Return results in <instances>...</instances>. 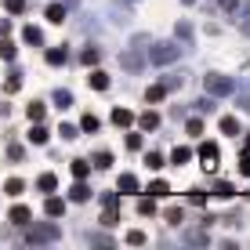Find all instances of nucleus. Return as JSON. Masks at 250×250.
I'll list each match as a JSON object with an SVG mask.
<instances>
[{"mask_svg":"<svg viewBox=\"0 0 250 250\" xmlns=\"http://www.w3.org/2000/svg\"><path fill=\"white\" fill-rule=\"evenodd\" d=\"M113 124L116 127H131L134 124V113H131V109H113Z\"/></svg>","mask_w":250,"mask_h":250,"instance_id":"18","label":"nucleus"},{"mask_svg":"<svg viewBox=\"0 0 250 250\" xmlns=\"http://www.w3.org/2000/svg\"><path fill=\"white\" fill-rule=\"evenodd\" d=\"M239 105H243V109H247V113H250V98H239Z\"/></svg>","mask_w":250,"mask_h":250,"instance_id":"50","label":"nucleus"},{"mask_svg":"<svg viewBox=\"0 0 250 250\" xmlns=\"http://www.w3.org/2000/svg\"><path fill=\"white\" fill-rule=\"evenodd\" d=\"M185 131L192 134V138H196V134H203V120H200V116H192V120L185 124Z\"/></svg>","mask_w":250,"mask_h":250,"instance_id":"39","label":"nucleus"},{"mask_svg":"<svg viewBox=\"0 0 250 250\" xmlns=\"http://www.w3.org/2000/svg\"><path fill=\"white\" fill-rule=\"evenodd\" d=\"M7 33H11V22H7V19H0V37H7Z\"/></svg>","mask_w":250,"mask_h":250,"instance_id":"49","label":"nucleus"},{"mask_svg":"<svg viewBox=\"0 0 250 250\" xmlns=\"http://www.w3.org/2000/svg\"><path fill=\"white\" fill-rule=\"evenodd\" d=\"M218 127H221V134H225V138L239 134V120H236V116H221V120H218Z\"/></svg>","mask_w":250,"mask_h":250,"instance_id":"15","label":"nucleus"},{"mask_svg":"<svg viewBox=\"0 0 250 250\" xmlns=\"http://www.w3.org/2000/svg\"><path fill=\"white\" fill-rule=\"evenodd\" d=\"M145 239H149V236H145V232H142V229H134V232H127V243H131V247H142V243H145Z\"/></svg>","mask_w":250,"mask_h":250,"instance_id":"38","label":"nucleus"},{"mask_svg":"<svg viewBox=\"0 0 250 250\" xmlns=\"http://www.w3.org/2000/svg\"><path fill=\"white\" fill-rule=\"evenodd\" d=\"M188 160H192V149H188V145H178V149L170 152V163H174V167H185Z\"/></svg>","mask_w":250,"mask_h":250,"instance_id":"13","label":"nucleus"},{"mask_svg":"<svg viewBox=\"0 0 250 250\" xmlns=\"http://www.w3.org/2000/svg\"><path fill=\"white\" fill-rule=\"evenodd\" d=\"M218 4L225 7V11H236V7H239V0H218Z\"/></svg>","mask_w":250,"mask_h":250,"instance_id":"48","label":"nucleus"},{"mask_svg":"<svg viewBox=\"0 0 250 250\" xmlns=\"http://www.w3.org/2000/svg\"><path fill=\"white\" fill-rule=\"evenodd\" d=\"M91 243L94 247H113V239H109V236H91Z\"/></svg>","mask_w":250,"mask_h":250,"instance_id":"47","label":"nucleus"},{"mask_svg":"<svg viewBox=\"0 0 250 250\" xmlns=\"http://www.w3.org/2000/svg\"><path fill=\"white\" fill-rule=\"evenodd\" d=\"M65 58H69V55H65V47H55V51H47V65H62Z\"/></svg>","mask_w":250,"mask_h":250,"instance_id":"32","label":"nucleus"},{"mask_svg":"<svg viewBox=\"0 0 250 250\" xmlns=\"http://www.w3.org/2000/svg\"><path fill=\"white\" fill-rule=\"evenodd\" d=\"M120 221V192H105L102 196V225L113 229Z\"/></svg>","mask_w":250,"mask_h":250,"instance_id":"3","label":"nucleus"},{"mask_svg":"<svg viewBox=\"0 0 250 250\" xmlns=\"http://www.w3.org/2000/svg\"><path fill=\"white\" fill-rule=\"evenodd\" d=\"M69 200H73V203H87L91 200V188L83 185V178H76V185L69 188Z\"/></svg>","mask_w":250,"mask_h":250,"instance_id":"9","label":"nucleus"},{"mask_svg":"<svg viewBox=\"0 0 250 250\" xmlns=\"http://www.w3.org/2000/svg\"><path fill=\"white\" fill-rule=\"evenodd\" d=\"M73 105V94L69 91H55V109H69Z\"/></svg>","mask_w":250,"mask_h":250,"instance_id":"34","label":"nucleus"},{"mask_svg":"<svg viewBox=\"0 0 250 250\" xmlns=\"http://www.w3.org/2000/svg\"><path fill=\"white\" fill-rule=\"evenodd\" d=\"M214 196H218V200H232V196H236V188H232L229 182H218V185H214Z\"/></svg>","mask_w":250,"mask_h":250,"instance_id":"30","label":"nucleus"},{"mask_svg":"<svg viewBox=\"0 0 250 250\" xmlns=\"http://www.w3.org/2000/svg\"><path fill=\"white\" fill-rule=\"evenodd\" d=\"M188 4H192V0H188Z\"/></svg>","mask_w":250,"mask_h":250,"instance_id":"52","label":"nucleus"},{"mask_svg":"<svg viewBox=\"0 0 250 250\" xmlns=\"http://www.w3.org/2000/svg\"><path fill=\"white\" fill-rule=\"evenodd\" d=\"M167 98V87H163V83H152L149 91H145V102H163Z\"/></svg>","mask_w":250,"mask_h":250,"instance_id":"26","label":"nucleus"},{"mask_svg":"<svg viewBox=\"0 0 250 250\" xmlns=\"http://www.w3.org/2000/svg\"><path fill=\"white\" fill-rule=\"evenodd\" d=\"M37 188H40V192H55V188H58V178H55V170L40 174V178H37Z\"/></svg>","mask_w":250,"mask_h":250,"instance_id":"14","label":"nucleus"},{"mask_svg":"<svg viewBox=\"0 0 250 250\" xmlns=\"http://www.w3.org/2000/svg\"><path fill=\"white\" fill-rule=\"evenodd\" d=\"M98 62H102V51H98V47L80 51V65H98Z\"/></svg>","mask_w":250,"mask_h":250,"instance_id":"20","label":"nucleus"},{"mask_svg":"<svg viewBox=\"0 0 250 250\" xmlns=\"http://www.w3.org/2000/svg\"><path fill=\"white\" fill-rule=\"evenodd\" d=\"M239 174H243V178H250V149H243V152H239Z\"/></svg>","mask_w":250,"mask_h":250,"instance_id":"37","label":"nucleus"},{"mask_svg":"<svg viewBox=\"0 0 250 250\" xmlns=\"http://www.w3.org/2000/svg\"><path fill=\"white\" fill-rule=\"evenodd\" d=\"M69 170H73V178H87L91 174V163L87 160H73V163H69Z\"/></svg>","mask_w":250,"mask_h":250,"instance_id":"24","label":"nucleus"},{"mask_svg":"<svg viewBox=\"0 0 250 250\" xmlns=\"http://www.w3.org/2000/svg\"><path fill=\"white\" fill-rule=\"evenodd\" d=\"M4 192H7V196H22V192H25V182H22V178H7V182H4Z\"/></svg>","mask_w":250,"mask_h":250,"instance_id":"23","label":"nucleus"},{"mask_svg":"<svg viewBox=\"0 0 250 250\" xmlns=\"http://www.w3.org/2000/svg\"><path fill=\"white\" fill-rule=\"evenodd\" d=\"M174 33H178V37H182V40H192V25H188L185 19L178 22V29H174Z\"/></svg>","mask_w":250,"mask_h":250,"instance_id":"42","label":"nucleus"},{"mask_svg":"<svg viewBox=\"0 0 250 250\" xmlns=\"http://www.w3.org/2000/svg\"><path fill=\"white\" fill-rule=\"evenodd\" d=\"M138 127H142V131H156V127H160V113H152V109L142 113V116H138Z\"/></svg>","mask_w":250,"mask_h":250,"instance_id":"12","label":"nucleus"},{"mask_svg":"<svg viewBox=\"0 0 250 250\" xmlns=\"http://www.w3.org/2000/svg\"><path fill=\"white\" fill-rule=\"evenodd\" d=\"M167 192H170V185H167V182H160V178H156V182L149 185V196H152V200H163Z\"/></svg>","mask_w":250,"mask_h":250,"instance_id":"27","label":"nucleus"},{"mask_svg":"<svg viewBox=\"0 0 250 250\" xmlns=\"http://www.w3.org/2000/svg\"><path fill=\"white\" fill-rule=\"evenodd\" d=\"M247 19H250V4H247ZM247 29H250V22H247Z\"/></svg>","mask_w":250,"mask_h":250,"instance_id":"51","label":"nucleus"},{"mask_svg":"<svg viewBox=\"0 0 250 250\" xmlns=\"http://www.w3.org/2000/svg\"><path fill=\"white\" fill-rule=\"evenodd\" d=\"M19 87H22V73L15 69V73H7V80H4V91H7V94H15Z\"/></svg>","mask_w":250,"mask_h":250,"instance_id":"25","label":"nucleus"},{"mask_svg":"<svg viewBox=\"0 0 250 250\" xmlns=\"http://www.w3.org/2000/svg\"><path fill=\"white\" fill-rule=\"evenodd\" d=\"M47 138H51V131H47V127H40V124H33V131H29V142H33V145H44V142H47Z\"/></svg>","mask_w":250,"mask_h":250,"instance_id":"22","label":"nucleus"},{"mask_svg":"<svg viewBox=\"0 0 250 250\" xmlns=\"http://www.w3.org/2000/svg\"><path fill=\"white\" fill-rule=\"evenodd\" d=\"M22 229H25V243H29V247H40V243H55V239H62V229L51 225V221H47V225H33V221H29V225H22Z\"/></svg>","mask_w":250,"mask_h":250,"instance_id":"1","label":"nucleus"},{"mask_svg":"<svg viewBox=\"0 0 250 250\" xmlns=\"http://www.w3.org/2000/svg\"><path fill=\"white\" fill-rule=\"evenodd\" d=\"M4 7L11 15H25V7H29V4H25V0H4Z\"/></svg>","mask_w":250,"mask_h":250,"instance_id":"36","label":"nucleus"},{"mask_svg":"<svg viewBox=\"0 0 250 250\" xmlns=\"http://www.w3.org/2000/svg\"><path fill=\"white\" fill-rule=\"evenodd\" d=\"M80 127H83V131H98V116H91V113H87V116L80 120Z\"/></svg>","mask_w":250,"mask_h":250,"instance_id":"44","label":"nucleus"},{"mask_svg":"<svg viewBox=\"0 0 250 250\" xmlns=\"http://www.w3.org/2000/svg\"><path fill=\"white\" fill-rule=\"evenodd\" d=\"M163 218H167V225H182V207H170Z\"/></svg>","mask_w":250,"mask_h":250,"instance_id":"41","label":"nucleus"},{"mask_svg":"<svg viewBox=\"0 0 250 250\" xmlns=\"http://www.w3.org/2000/svg\"><path fill=\"white\" fill-rule=\"evenodd\" d=\"M25 116H29L33 124H40V120L47 116V105H44V102H29V105H25Z\"/></svg>","mask_w":250,"mask_h":250,"instance_id":"11","label":"nucleus"},{"mask_svg":"<svg viewBox=\"0 0 250 250\" xmlns=\"http://www.w3.org/2000/svg\"><path fill=\"white\" fill-rule=\"evenodd\" d=\"M120 62H124V69H127V73H142L145 58L138 55V51H124V55H120Z\"/></svg>","mask_w":250,"mask_h":250,"instance_id":"6","label":"nucleus"},{"mask_svg":"<svg viewBox=\"0 0 250 250\" xmlns=\"http://www.w3.org/2000/svg\"><path fill=\"white\" fill-rule=\"evenodd\" d=\"M15 55H19V47H15L11 40H0V58H4V62H15Z\"/></svg>","mask_w":250,"mask_h":250,"instance_id":"28","label":"nucleus"},{"mask_svg":"<svg viewBox=\"0 0 250 250\" xmlns=\"http://www.w3.org/2000/svg\"><path fill=\"white\" fill-rule=\"evenodd\" d=\"M44 210H47V218H62V214H65V200H58V196H51V192H47Z\"/></svg>","mask_w":250,"mask_h":250,"instance_id":"8","label":"nucleus"},{"mask_svg":"<svg viewBox=\"0 0 250 250\" xmlns=\"http://www.w3.org/2000/svg\"><path fill=\"white\" fill-rule=\"evenodd\" d=\"M127 149H131V152L142 149V134H127Z\"/></svg>","mask_w":250,"mask_h":250,"instance_id":"45","label":"nucleus"},{"mask_svg":"<svg viewBox=\"0 0 250 250\" xmlns=\"http://www.w3.org/2000/svg\"><path fill=\"white\" fill-rule=\"evenodd\" d=\"M7 160H11V163H19V160H25V149H22L19 142H11V145H7Z\"/></svg>","mask_w":250,"mask_h":250,"instance_id":"33","label":"nucleus"},{"mask_svg":"<svg viewBox=\"0 0 250 250\" xmlns=\"http://www.w3.org/2000/svg\"><path fill=\"white\" fill-rule=\"evenodd\" d=\"M178 55H182V47L174 40H163V44H156L149 51V62L152 65H170V62H178Z\"/></svg>","mask_w":250,"mask_h":250,"instance_id":"2","label":"nucleus"},{"mask_svg":"<svg viewBox=\"0 0 250 250\" xmlns=\"http://www.w3.org/2000/svg\"><path fill=\"white\" fill-rule=\"evenodd\" d=\"M7 218H11V225H29L33 221V214H29V207H11V214H7Z\"/></svg>","mask_w":250,"mask_h":250,"instance_id":"10","label":"nucleus"},{"mask_svg":"<svg viewBox=\"0 0 250 250\" xmlns=\"http://www.w3.org/2000/svg\"><path fill=\"white\" fill-rule=\"evenodd\" d=\"M200 167L207 170V174L218 170V145H214V142H203L200 145Z\"/></svg>","mask_w":250,"mask_h":250,"instance_id":"5","label":"nucleus"},{"mask_svg":"<svg viewBox=\"0 0 250 250\" xmlns=\"http://www.w3.org/2000/svg\"><path fill=\"white\" fill-rule=\"evenodd\" d=\"M203 83H207V91H210L214 98H225V94H232V80H229V76H221V73H207Z\"/></svg>","mask_w":250,"mask_h":250,"instance_id":"4","label":"nucleus"},{"mask_svg":"<svg viewBox=\"0 0 250 250\" xmlns=\"http://www.w3.org/2000/svg\"><path fill=\"white\" fill-rule=\"evenodd\" d=\"M185 243H196V247H207L210 239H207V232H185Z\"/></svg>","mask_w":250,"mask_h":250,"instance_id":"35","label":"nucleus"},{"mask_svg":"<svg viewBox=\"0 0 250 250\" xmlns=\"http://www.w3.org/2000/svg\"><path fill=\"white\" fill-rule=\"evenodd\" d=\"M22 40H25V44H44V33H40L37 25H25V29H22Z\"/></svg>","mask_w":250,"mask_h":250,"instance_id":"21","label":"nucleus"},{"mask_svg":"<svg viewBox=\"0 0 250 250\" xmlns=\"http://www.w3.org/2000/svg\"><path fill=\"white\" fill-rule=\"evenodd\" d=\"M185 203H192V207H207V192H203V188H192V192L185 196Z\"/></svg>","mask_w":250,"mask_h":250,"instance_id":"31","label":"nucleus"},{"mask_svg":"<svg viewBox=\"0 0 250 250\" xmlns=\"http://www.w3.org/2000/svg\"><path fill=\"white\" fill-rule=\"evenodd\" d=\"M91 87H94V91H109V73L94 69V73H91Z\"/></svg>","mask_w":250,"mask_h":250,"instance_id":"19","label":"nucleus"},{"mask_svg":"<svg viewBox=\"0 0 250 250\" xmlns=\"http://www.w3.org/2000/svg\"><path fill=\"white\" fill-rule=\"evenodd\" d=\"M91 167H98V170H109V167H113V152L98 149V152H94V160H91Z\"/></svg>","mask_w":250,"mask_h":250,"instance_id":"16","label":"nucleus"},{"mask_svg":"<svg viewBox=\"0 0 250 250\" xmlns=\"http://www.w3.org/2000/svg\"><path fill=\"white\" fill-rule=\"evenodd\" d=\"M47 22L51 25H62L65 22V7L62 4H47Z\"/></svg>","mask_w":250,"mask_h":250,"instance_id":"17","label":"nucleus"},{"mask_svg":"<svg viewBox=\"0 0 250 250\" xmlns=\"http://www.w3.org/2000/svg\"><path fill=\"white\" fill-rule=\"evenodd\" d=\"M145 167L160 170V167H163V152H149V156H145Z\"/></svg>","mask_w":250,"mask_h":250,"instance_id":"40","label":"nucleus"},{"mask_svg":"<svg viewBox=\"0 0 250 250\" xmlns=\"http://www.w3.org/2000/svg\"><path fill=\"white\" fill-rule=\"evenodd\" d=\"M138 214H156V200H152L149 192H145L142 200H138Z\"/></svg>","mask_w":250,"mask_h":250,"instance_id":"29","label":"nucleus"},{"mask_svg":"<svg viewBox=\"0 0 250 250\" xmlns=\"http://www.w3.org/2000/svg\"><path fill=\"white\" fill-rule=\"evenodd\" d=\"M196 105H200V113H214V98H200Z\"/></svg>","mask_w":250,"mask_h":250,"instance_id":"46","label":"nucleus"},{"mask_svg":"<svg viewBox=\"0 0 250 250\" xmlns=\"http://www.w3.org/2000/svg\"><path fill=\"white\" fill-rule=\"evenodd\" d=\"M58 134H62V138H65V142H73V138H76V134H80V131H76V127H73V124H62V127H58Z\"/></svg>","mask_w":250,"mask_h":250,"instance_id":"43","label":"nucleus"},{"mask_svg":"<svg viewBox=\"0 0 250 250\" xmlns=\"http://www.w3.org/2000/svg\"><path fill=\"white\" fill-rule=\"evenodd\" d=\"M116 188H120V192H127V196H138V192H142V185H138V178H134V174H120Z\"/></svg>","mask_w":250,"mask_h":250,"instance_id":"7","label":"nucleus"}]
</instances>
